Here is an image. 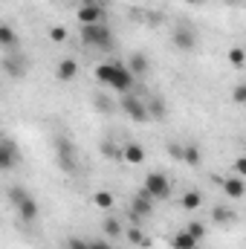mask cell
Masks as SVG:
<instances>
[{
  "label": "cell",
  "mask_w": 246,
  "mask_h": 249,
  "mask_svg": "<svg viewBox=\"0 0 246 249\" xmlns=\"http://www.w3.org/2000/svg\"><path fill=\"white\" fill-rule=\"evenodd\" d=\"M3 72H6L9 78H23V75H26V64H15L12 55H6V58H3Z\"/></svg>",
  "instance_id": "18"
},
{
  "label": "cell",
  "mask_w": 246,
  "mask_h": 249,
  "mask_svg": "<svg viewBox=\"0 0 246 249\" xmlns=\"http://www.w3.org/2000/svg\"><path fill=\"white\" fill-rule=\"evenodd\" d=\"M223 191L232 197V200H241V197H246V183H244V177H226L223 180Z\"/></svg>",
  "instance_id": "11"
},
{
  "label": "cell",
  "mask_w": 246,
  "mask_h": 249,
  "mask_svg": "<svg viewBox=\"0 0 246 249\" xmlns=\"http://www.w3.org/2000/svg\"><path fill=\"white\" fill-rule=\"evenodd\" d=\"M81 41L93 50H110L113 47V35L105 23H90V26H81Z\"/></svg>",
  "instance_id": "1"
},
{
  "label": "cell",
  "mask_w": 246,
  "mask_h": 249,
  "mask_svg": "<svg viewBox=\"0 0 246 249\" xmlns=\"http://www.w3.org/2000/svg\"><path fill=\"white\" fill-rule=\"evenodd\" d=\"M96 81H99V84H107V87H110V81H113V61L99 64V67H96Z\"/></svg>",
  "instance_id": "20"
},
{
  "label": "cell",
  "mask_w": 246,
  "mask_h": 249,
  "mask_svg": "<svg viewBox=\"0 0 246 249\" xmlns=\"http://www.w3.org/2000/svg\"><path fill=\"white\" fill-rule=\"evenodd\" d=\"M180 203H183L185 212H197V209L203 206V194H200L197 188H191V191H185V194H183V200H180Z\"/></svg>",
  "instance_id": "17"
},
{
  "label": "cell",
  "mask_w": 246,
  "mask_h": 249,
  "mask_svg": "<svg viewBox=\"0 0 246 249\" xmlns=\"http://www.w3.org/2000/svg\"><path fill=\"white\" fill-rule=\"evenodd\" d=\"M127 67H130V72L136 75V78H142L148 70H151V64H148V55H142V53H136V55H130V61H127Z\"/></svg>",
  "instance_id": "16"
},
{
  "label": "cell",
  "mask_w": 246,
  "mask_h": 249,
  "mask_svg": "<svg viewBox=\"0 0 246 249\" xmlns=\"http://www.w3.org/2000/svg\"><path fill=\"white\" fill-rule=\"evenodd\" d=\"M232 168H235V174H238V177H246V154L235 160V165H232Z\"/></svg>",
  "instance_id": "33"
},
{
  "label": "cell",
  "mask_w": 246,
  "mask_h": 249,
  "mask_svg": "<svg viewBox=\"0 0 246 249\" xmlns=\"http://www.w3.org/2000/svg\"><path fill=\"white\" fill-rule=\"evenodd\" d=\"M58 157H61V165L64 168H70V171H72V165H75V162H72V145H70V142H58Z\"/></svg>",
  "instance_id": "23"
},
{
  "label": "cell",
  "mask_w": 246,
  "mask_h": 249,
  "mask_svg": "<svg viewBox=\"0 0 246 249\" xmlns=\"http://www.w3.org/2000/svg\"><path fill=\"white\" fill-rule=\"evenodd\" d=\"M223 3H232V6H235V3H238V0H223Z\"/></svg>",
  "instance_id": "37"
},
{
  "label": "cell",
  "mask_w": 246,
  "mask_h": 249,
  "mask_svg": "<svg viewBox=\"0 0 246 249\" xmlns=\"http://www.w3.org/2000/svg\"><path fill=\"white\" fill-rule=\"evenodd\" d=\"M235 217H238V214H235L232 209H226V206H217V209L211 212V220L220 223V226H223V223H235Z\"/></svg>",
  "instance_id": "19"
},
{
  "label": "cell",
  "mask_w": 246,
  "mask_h": 249,
  "mask_svg": "<svg viewBox=\"0 0 246 249\" xmlns=\"http://www.w3.org/2000/svg\"><path fill=\"white\" fill-rule=\"evenodd\" d=\"M90 249H113L107 241H90Z\"/></svg>",
  "instance_id": "35"
},
{
  "label": "cell",
  "mask_w": 246,
  "mask_h": 249,
  "mask_svg": "<svg viewBox=\"0 0 246 249\" xmlns=\"http://www.w3.org/2000/svg\"><path fill=\"white\" fill-rule=\"evenodd\" d=\"M18 165V145L6 136L3 142H0V168L3 171H12Z\"/></svg>",
  "instance_id": "7"
},
{
  "label": "cell",
  "mask_w": 246,
  "mask_h": 249,
  "mask_svg": "<svg viewBox=\"0 0 246 249\" xmlns=\"http://www.w3.org/2000/svg\"><path fill=\"white\" fill-rule=\"evenodd\" d=\"M185 3H191V6H197V3H203V0H185Z\"/></svg>",
  "instance_id": "36"
},
{
  "label": "cell",
  "mask_w": 246,
  "mask_h": 249,
  "mask_svg": "<svg viewBox=\"0 0 246 249\" xmlns=\"http://www.w3.org/2000/svg\"><path fill=\"white\" fill-rule=\"evenodd\" d=\"M200 160H203V154H200L197 145H183V162L185 165H200Z\"/></svg>",
  "instance_id": "22"
},
{
  "label": "cell",
  "mask_w": 246,
  "mask_h": 249,
  "mask_svg": "<svg viewBox=\"0 0 246 249\" xmlns=\"http://www.w3.org/2000/svg\"><path fill=\"white\" fill-rule=\"evenodd\" d=\"M105 235H107L110 241H113V238H122V235H124V232H122V223H119L116 217H107V220H105Z\"/></svg>",
  "instance_id": "24"
},
{
  "label": "cell",
  "mask_w": 246,
  "mask_h": 249,
  "mask_svg": "<svg viewBox=\"0 0 246 249\" xmlns=\"http://www.w3.org/2000/svg\"><path fill=\"white\" fill-rule=\"evenodd\" d=\"M67 249H90V241H84V238H70V241H67Z\"/></svg>",
  "instance_id": "32"
},
{
  "label": "cell",
  "mask_w": 246,
  "mask_h": 249,
  "mask_svg": "<svg viewBox=\"0 0 246 249\" xmlns=\"http://www.w3.org/2000/svg\"><path fill=\"white\" fill-rule=\"evenodd\" d=\"M26 194H29V191H26V188H20V186L9 188V200H12V203H15V206H18V203H20V200H23V197H26Z\"/></svg>",
  "instance_id": "31"
},
{
  "label": "cell",
  "mask_w": 246,
  "mask_h": 249,
  "mask_svg": "<svg viewBox=\"0 0 246 249\" xmlns=\"http://www.w3.org/2000/svg\"><path fill=\"white\" fill-rule=\"evenodd\" d=\"M75 15H78V23L81 26H90V23H102L105 9H102V3H81V9Z\"/></svg>",
  "instance_id": "6"
},
{
  "label": "cell",
  "mask_w": 246,
  "mask_h": 249,
  "mask_svg": "<svg viewBox=\"0 0 246 249\" xmlns=\"http://www.w3.org/2000/svg\"><path fill=\"white\" fill-rule=\"evenodd\" d=\"M168 154H171V157H177V160H183V145L171 142V145H168Z\"/></svg>",
  "instance_id": "34"
},
{
  "label": "cell",
  "mask_w": 246,
  "mask_h": 249,
  "mask_svg": "<svg viewBox=\"0 0 246 249\" xmlns=\"http://www.w3.org/2000/svg\"><path fill=\"white\" fill-rule=\"evenodd\" d=\"M18 217H20L23 223L38 220V203H35V197H32V194H26V197L18 203Z\"/></svg>",
  "instance_id": "9"
},
{
  "label": "cell",
  "mask_w": 246,
  "mask_h": 249,
  "mask_svg": "<svg viewBox=\"0 0 246 249\" xmlns=\"http://www.w3.org/2000/svg\"><path fill=\"white\" fill-rule=\"evenodd\" d=\"M122 160L127 165H142L145 162V148L139 142H127V145H122Z\"/></svg>",
  "instance_id": "10"
},
{
  "label": "cell",
  "mask_w": 246,
  "mask_h": 249,
  "mask_svg": "<svg viewBox=\"0 0 246 249\" xmlns=\"http://www.w3.org/2000/svg\"><path fill=\"white\" fill-rule=\"evenodd\" d=\"M171 41H174V47H177L180 53H191V50L197 47V35H194L191 29H185V26H180V29L171 35Z\"/></svg>",
  "instance_id": "8"
},
{
  "label": "cell",
  "mask_w": 246,
  "mask_h": 249,
  "mask_svg": "<svg viewBox=\"0 0 246 249\" xmlns=\"http://www.w3.org/2000/svg\"><path fill=\"white\" fill-rule=\"evenodd\" d=\"M197 244H200V241H197L188 229H180V232L171 238V249H194Z\"/></svg>",
  "instance_id": "13"
},
{
  "label": "cell",
  "mask_w": 246,
  "mask_h": 249,
  "mask_svg": "<svg viewBox=\"0 0 246 249\" xmlns=\"http://www.w3.org/2000/svg\"><path fill=\"white\" fill-rule=\"evenodd\" d=\"M55 75H58V81H72L75 75H78V61L75 58H64L61 64H58V70H55Z\"/></svg>",
  "instance_id": "12"
},
{
  "label": "cell",
  "mask_w": 246,
  "mask_h": 249,
  "mask_svg": "<svg viewBox=\"0 0 246 249\" xmlns=\"http://www.w3.org/2000/svg\"><path fill=\"white\" fill-rule=\"evenodd\" d=\"M84 3H102V0H84Z\"/></svg>",
  "instance_id": "38"
},
{
  "label": "cell",
  "mask_w": 246,
  "mask_h": 249,
  "mask_svg": "<svg viewBox=\"0 0 246 249\" xmlns=\"http://www.w3.org/2000/svg\"><path fill=\"white\" fill-rule=\"evenodd\" d=\"M50 41H53V44H64V41H67V29H64V26H53V29H50Z\"/></svg>",
  "instance_id": "30"
},
{
  "label": "cell",
  "mask_w": 246,
  "mask_h": 249,
  "mask_svg": "<svg viewBox=\"0 0 246 249\" xmlns=\"http://www.w3.org/2000/svg\"><path fill=\"white\" fill-rule=\"evenodd\" d=\"M122 110L133 119V122H151V110H148V102L142 99H133V96H124L122 99Z\"/></svg>",
  "instance_id": "4"
},
{
  "label": "cell",
  "mask_w": 246,
  "mask_h": 249,
  "mask_svg": "<svg viewBox=\"0 0 246 249\" xmlns=\"http://www.w3.org/2000/svg\"><path fill=\"white\" fill-rule=\"evenodd\" d=\"M185 229H188V232H191V235H194L197 241H203V238H206V226H203L200 220H191V223H188Z\"/></svg>",
  "instance_id": "29"
},
{
  "label": "cell",
  "mask_w": 246,
  "mask_h": 249,
  "mask_svg": "<svg viewBox=\"0 0 246 249\" xmlns=\"http://www.w3.org/2000/svg\"><path fill=\"white\" fill-rule=\"evenodd\" d=\"M142 188H145L154 200H168V197H171V183H168V177L159 174V171H151V174L145 177Z\"/></svg>",
  "instance_id": "2"
},
{
  "label": "cell",
  "mask_w": 246,
  "mask_h": 249,
  "mask_svg": "<svg viewBox=\"0 0 246 249\" xmlns=\"http://www.w3.org/2000/svg\"><path fill=\"white\" fill-rule=\"evenodd\" d=\"M124 238H127V241H130L133 247H148V244H151V241L145 238V232H142L139 226H130V229L124 232Z\"/></svg>",
  "instance_id": "21"
},
{
  "label": "cell",
  "mask_w": 246,
  "mask_h": 249,
  "mask_svg": "<svg viewBox=\"0 0 246 249\" xmlns=\"http://www.w3.org/2000/svg\"><path fill=\"white\" fill-rule=\"evenodd\" d=\"M148 110H151V119H162V116H165L162 99H151V102H148Z\"/></svg>",
  "instance_id": "27"
},
{
  "label": "cell",
  "mask_w": 246,
  "mask_h": 249,
  "mask_svg": "<svg viewBox=\"0 0 246 249\" xmlns=\"http://www.w3.org/2000/svg\"><path fill=\"white\" fill-rule=\"evenodd\" d=\"M151 209H154V197H151L145 188H139V191H136V197H133V209H130L133 223H139L142 217H148V214H151Z\"/></svg>",
  "instance_id": "5"
},
{
  "label": "cell",
  "mask_w": 246,
  "mask_h": 249,
  "mask_svg": "<svg viewBox=\"0 0 246 249\" xmlns=\"http://www.w3.org/2000/svg\"><path fill=\"white\" fill-rule=\"evenodd\" d=\"M102 154L110 157V160H119V157H122V148L113 145V142H102Z\"/></svg>",
  "instance_id": "28"
},
{
  "label": "cell",
  "mask_w": 246,
  "mask_h": 249,
  "mask_svg": "<svg viewBox=\"0 0 246 249\" xmlns=\"http://www.w3.org/2000/svg\"><path fill=\"white\" fill-rule=\"evenodd\" d=\"M232 102H235L238 107H246V81L235 84V90H232Z\"/></svg>",
  "instance_id": "26"
},
{
  "label": "cell",
  "mask_w": 246,
  "mask_h": 249,
  "mask_svg": "<svg viewBox=\"0 0 246 249\" xmlns=\"http://www.w3.org/2000/svg\"><path fill=\"white\" fill-rule=\"evenodd\" d=\"M93 206H96V209H102V212H110V209L116 206V194L102 188V191H96V194H93Z\"/></svg>",
  "instance_id": "14"
},
{
  "label": "cell",
  "mask_w": 246,
  "mask_h": 249,
  "mask_svg": "<svg viewBox=\"0 0 246 249\" xmlns=\"http://www.w3.org/2000/svg\"><path fill=\"white\" fill-rule=\"evenodd\" d=\"M229 64H232V67H244L246 64V50L244 47H232V50H229Z\"/></svg>",
  "instance_id": "25"
},
{
  "label": "cell",
  "mask_w": 246,
  "mask_h": 249,
  "mask_svg": "<svg viewBox=\"0 0 246 249\" xmlns=\"http://www.w3.org/2000/svg\"><path fill=\"white\" fill-rule=\"evenodd\" d=\"M0 47H3L6 53H12V50L18 47V32H15L9 23H3V26H0Z\"/></svg>",
  "instance_id": "15"
},
{
  "label": "cell",
  "mask_w": 246,
  "mask_h": 249,
  "mask_svg": "<svg viewBox=\"0 0 246 249\" xmlns=\"http://www.w3.org/2000/svg\"><path fill=\"white\" fill-rule=\"evenodd\" d=\"M133 84H136V75L130 72V67L122 61H113V81H110V87L116 90V93H130L133 90Z\"/></svg>",
  "instance_id": "3"
}]
</instances>
